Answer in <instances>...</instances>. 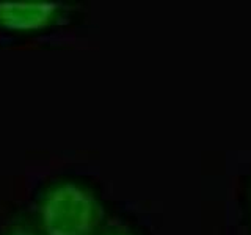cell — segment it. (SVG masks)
Returning <instances> with one entry per match:
<instances>
[{
  "instance_id": "obj_4",
  "label": "cell",
  "mask_w": 251,
  "mask_h": 235,
  "mask_svg": "<svg viewBox=\"0 0 251 235\" xmlns=\"http://www.w3.org/2000/svg\"><path fill=\"white\" fill-rule=\"evenodd\" d=\"M99 235H138L132 227L126 226L120 221H107L105 226L102 227Z\"/></svg>"
},
{
  "instance_id": "obj_3",
  "label": "cell",
  "mask_w": 251,
  "mask_h": 235,
  "mask_svg": "<svg viewBox=\"0 0 251 235\" xmlns=\"http://www.w3.org/2000/svg\"><path fill=\"white\" fill-rule=\"evenodd\" d=\"M0 235H44V234L38 227L33 216L19 213L13 216L10 221L2 227Z\"/></svg>"
},
{
  "instance_id": "obj_5",
  "label": "cell",
  "mask_w": 251,
  "mask_h": 235,
  "mask_svg": "<svg viewBox=\"0 0 251 235\" xmlns=\"http://www.w3.org/2000/svg\"><path fill=\"white\" fill-rule=\"evenodd\" d=\"M250 207H251V193H250Z\"/></svg>"
},
{
  "instance_id": "obj_2",
  "label": "cell",
  "mask_w": 251,
  "mask_h": 235,
  "mask_svg": "<svg viewBox=\"0 0 251 235\" xmlns=\"http://www.w3.org/2000/svg\"><path fill=\"white\" fill-rule=\"evenodd\" d=\"M66 8L52 0H0V28L14 33H35L58 25Z\"/></svg>"
},
{
  "instance_id": "obj_1",
  "label": "cell",
  "mask_w": 251,
  "mask_h": 235,
  "mask_svg": "<svg viewBox=\"0 0 251 235\" xmlns=\"http://www.w3.org/2000/svg\"><path fill=\"white\" fill-rule=\"evenodd\" d=\"M33 218L44 235H99L107 223L98 194L71 179L53 180L43 188Z\"/></svg>"
}]
</instances>
